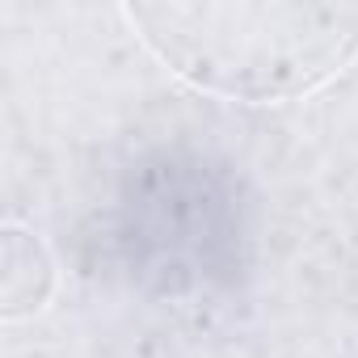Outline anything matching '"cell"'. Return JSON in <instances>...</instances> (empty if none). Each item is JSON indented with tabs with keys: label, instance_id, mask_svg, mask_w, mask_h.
Listing matches in <instances>:
<instances>
[{
	"label": "cell",
	"instance_id": "2",
	"mask_svg": "<svg viewBox=\"0 0 358 358\" xmlns=\"http://www.w3.org/2000/svg\"><path fill=\"white\" fill-rule=\"evenodd\" d=\"M55 291V262L38 232L9 224L0 241V316L5 320H26L38 316L51 303Z\"/></svg>",
	"mask_w": 358,
	"mask_h": 358
},
{
	"label": "cell",
	"instance_id": "1",
	"mask_svg": "<svg viewBox=\"0 0 358 358\" xmlns=\"http://www.w3.org/2000/svg\"><path fill=\"white\" fill-rule=\"evenodd\" d=\"M143 47L211 97L270 106L324 89L358 59V5H127Z\"/></svg>",
	"mask_w": 358,
	"mask_h": 358
}]
</instances>
